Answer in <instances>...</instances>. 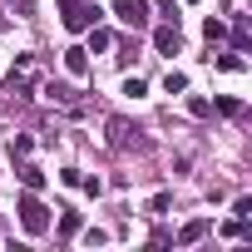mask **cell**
<instances>
[{
	"label": "cell",
	"mask_w": 252,
	"mask_h": 252,
	"mask_svg": "<svg viewBox=\"0 0 252 252\" xmlns=\"http://www.w3.org/2000/svg\"><path fill=\"white\" fill-rule=\"evenodd\" d=\"M30 149H35V139H30V134H15V144H10V154H15V158H30Z\"/></svg>",
	"instance_id": "obj_15"
},
{
	"label": "cell",
	"mask_w": 252,
	"mask_h": 252,
	"mask_svg": "<svg viewBox=\"0 0 252 252\" xmlns=\"http://www.w3.org/2000/svg\"><path fill=\"white\" fill-rule=\"evenodd\" d=\"M139 129L129 119H109V149H129V144H144V139H134Z\"/></svg>",
	"instance_id": "obj_5"
},
{
	"label": "cell",
	"mask_w": 252,
	"mask_h": 252,
	"mask_svg": "<svg viewBox=\"0 0 252 252\" xmlns=\"http://www.w3.org/2000/svg\"><path fill=\"white\" fill-rule=\"evenodd\" d=\"M79 227H84L79 213H64V218H60V237H79Z\"/></svg>",
	"instance_id": "obj_9"
},
{
	"label": "cell",
	"mask_w": 252,
	"mask_h": 252,
	"mask_svg": "<svg viewBox=\"0 0 252 252\" xmlns=\"http://www.w3.org/2000/svg\"><path fill=\"white\" fill-rule=\"evenodd\" d=\"M218 114H227V119H232V114H242V99H232V94H222V99H218Z\"/></svg>",
	"instance_id": "obj_17"
},
{
	"label": "cell",
	"mask_w": 252,
	"mask_h": 252,
	"mask_svg": "<svg viewBox=\"0 0 252 252\" xmlns=\"http://www.w3.org/2000/svg\"><path fill=\"white\" fill-rule=\"evenodd\" d=\"M15 213H20V227H25L30 237H45V232H50V208H45V203H40V198H35L30 188L20 193V203H15Z\"/></svg>",
	"instance_id": "obj_1"
},
{
	"label": "cell",
	"mask_w": 252,
	"mask_h": 252,
	"mask_svg": "<svg viewBox=\"0 0 252 252\" xmlns=\"http://www.w3.org/2000/svg\"><path fill=\"white\" fill-rule=\"evenodd\" d=\"M218 69L222 74H242V55H218Z\"/></svg>",
	"instance_id": "obj_12"
},
{
	"label": "cell",
	"mask_w": 252,
	"mask_h": 252,
	"mask_svg": "<svg viewBox=\"0 0 252 252\" xmlns=\"http://www.w3.org/2000/svg\"><path fill=\"white\" fill-rule=\"evenodd\" d=\"M124 94H129V99H144V79H124Z\"/></svg>",
	"instance_id": "obj_18"
},
{
	"label": "cell",
	"mask_w": 252,
	"mask_h": 252,
	"mask_svg": "<svg viewBox=\"0 0 252 252\" xmlns=\"http://www.w3.org/2000/svg\"><path fill=\"white\" fill-rule=\"evenodd\" d=\"M114 15L129 30H144L149 25V0H114Z\"/></svg>",
	"instance_id": "obj_3"
},
{
	"label": "cell",
	"mask_w": 252,
	"mask_h": 252,
	"mask_svg": "<svg viewBox=\"0 0 252 252\" xmlns=\"http://www.w3.org/2000/svg\"><path fill=\"white\" fill-rule=\"evenodd\" d=\"M208 232H213V218H193V222L178 232V247H193V242H203Z\"/></svg>",
	"instance_id": "obj_6"
},
{
	"label": "cell",
	"mask_w": 252,
	"mask_h": 252,
	"mask_svg": "<svg viewBox=\"0 0 252 252\" xmlns=\"http://www.w3.org/2000/svg\"><path fill=\"white\" fill-rule=\"evenodd\" d=\"M154 50H158V55H178V50H183V35H178V20H163V25L154 30Z\"/></svg>",
	"instance_id": "obj_4"
},
{
	"label": "cell",
	"mask_w": 252,
	"mask_h": 252,
	"mask_svg": "<svg viewBox=\"0 0 252 252\" xmlns=\"http://www.w3.org/2000/svg\"><path fill=\"white\" fill-rule=\"evenodd\" d=\"M163 89H168V94H183V89H188V74H183V69H168Z\"/></svg>",
	"instance_id": "obj_10"
},
{
	"label": "cell",
	"mask_w": 252,
	"mask_h": 252,
	"mask_svg": "<svg viewBox=\"0 0 252 252\" xmlns=\"http://www.w3.org/2000/svg\"><path fill=\"white\" fill-rule=\"evenodd\" d=\"M20 183H25L30 193H40V188H45V173H40L35 163H25V168H20Z\"/></svg>",
	"instance_id": "obj_8"
},
{
	"label": "cell",
	"mask_w": 252,
	"mask_h": 252,
	"mask_svg": "<svg viewBox=\"0 0 252 252\" xmlns=\"http://www.w3.org/2000/svg\"><path fill=\"white\" fill-rule=\"evenodd\" d=\"M60 15H64V30L79 35V30H89L99 20V5L94 0H60Z\"/></svg>",
	"instance_id": "obj_2"
},
{
	"label": "cell",
	"mask_w": 252,
	"mask_h": 252,
	"mask_svg": "<svg viewBox=\"0 0 252 252\" xmlns=\"http://www.w3.org/2000/svg\"><path fill=\"white\" fill-rule=\"evenodd\" d=\"M45 94H50L55 104H74V94H69V84H45Z\"/></svg>",
	"instance_id": "obj_13"
},
{
	"label": "cell",
	"mask_w": 252,
	"mask_h": 252,
	"mask_svg": "<svg viewBox=\"0 0 252 252\" xmlns=\"http://www.w3.org/2000/svg\"><path fill=\"white\" fill-rule=\"evenodd\" d=\"M64 69H69L74 79H84V74H89V50H79V45L64 50Z\"/></svg>",
	"instance_id": "obj_7"
},
{
	"label": "cell",
	"mask_w": 252,
	"mask_h": 252,
	"mask_svg": "<svg viewBox=\"0 0 252 252\" xmlns=\"http://www.w3.org/2000/svg\"><path fill=\"white\" fill-rule=\"evenodd\" d=\"M203 35H208V45H213V40H222V35H227V25H222V20H213V15H208V20H203Z\"/></svg>",
	"instance_id": "obj_11"
},
{
	"label": "cell",
	"mask_w": 252,
	"mask_h": 252,
	"mask_svg": "<svg viewBox=\"0 0 252 252\" xmlns=\"http://www.w3.org/2000/svg\"><path fill=\"white\" fill-rule=\"evenodd\" d=\"M188 114H193V119H208V114H213V104H208L203 94H193V99H188Z\"/></svg>",
	"instance_id": "obj_14"
},
{
	"label": "cell",
	"mask_w": 252,
	"mask_h": 252,
	"mask_svg": "<svg viewBox=\"0 0 252 252\" xmlns=\"http://www.w3.org/2000/svg\"><path fill=\"white\" fill-rule=\"evenodd\" d=\"M232 213H237V218L247 222V218H252V198H237V203H232Z\"/></svg>",
	"instance_id": "obj_20"
},
{
	"label": "cell",
	"mask_w": 252,
	"mask_h": 252,
	"mask_svg": "<svg viewBox=\"0 0 252 252\" xmlns=\"http://www.w3.org/2000/svg\"><path fill=\"white\" fill-rule=\"evenodd\" d=\"M168 203H173L168 193H154V203H149V213H168Z\"/></svg>",
	"instance_id": "obj_19"
},
{
	"label": "cell",
	"mask_w": 252,
	"mask_h": 252,
	"mask_svg": "<svg viewBox=\"0 0 252 252\" xmlns=\"http://www.w3.org/2000/svg\"><path fill=\"white\" fill-rule=\"evenodd\" d=\"M94 50H109V30H94V25H89V55H94Z\"/></svg>",
	"instance_id": "obj_16"
}]
</instances>
